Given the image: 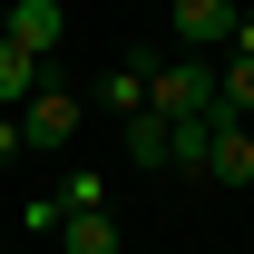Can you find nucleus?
Masks as SVG:
<instances>
[{
	"label": "nucleus",
	"mask_w": 254,
	"mask_h": 254,
	"mask_svg": "<svg viewBox=\"0 0 254 254\" xmlns=\"http://www.w3.org/2000/svg\"><path fill=\"white\" fill-rule=\"evenodd\" d=\"M147 108L166 127L176 118H215V59H147Z\"/></svg>",
	"instance_id": "obj_1"
},
{
	"label": "nucleus",
	"mask_w": 254,
	"mask_h": 254,
	"mask_svg": "<svg viewBox=\"0 0 254 254\" xmlns=\"http://www.w3.org/2000/svg\"><path fill=\"white\" fill-rule=\"evenodd\" d=\"M127 157H137V166H166V118H157V108L127 118Z\"/></svg>",
	"instance_id": "obj_10"
},
{
	"label": "nucleus",
	"mask_w": 254,
	"mask_h": 254,
	"mask_svg": "<svg viewBox=\"0 0 254 254\" xmlns=\"http://www.w3.org/2000/svg\"><path fill=\"white\" fill-rule=\"evenodd\" d=\"M0 10H10V0H0Z\"/></svg>",
	"instance_id": "obj_13"
},
{
	"label": "nucleus",
	"mask_w": 254,
	"mask_h": 254,
	"mask_svg": "<svg viewBox=\"0 0 254 254\" xmlns=\"http://www.w3.org/2000/svg\"><path fill=\"white\" fill-rule=\"evenodd\" d=\"M78 118H88V98L59 88V78H39L30 108H20V137H30V157H68L78 147Z\"/></svg>",
	"instance_id": "obj_2"
},
{
	"label": "nucleus",
	"mask_w": 254,
	"mask_h": 254,
	"mask_svg": "<svg viewBox=\"0 0 254 254\" xmlns=\"http://www.w3.org/2000/svg\"><path fill=\"white\" fill-rule=\"evenodd\" d=\"M98 108H108V118H147V59H127V68H108V78H98Z\"/></svg>",
	"instance_id": "obj_7"
},
{
	"label": "nucleus",
	"mask_w": 254,
	"mask_h": 254,
	"mask_svg": "<svg viewBox=\"0 0 254 254\" xmlns=\"http://www.w3.org/2000/svg\"><path fill=\"white\" fill-rule=\"evenodd\" d=\"M20 225H30V235H59L68 205H59V195H30V205H20Z\"/></svg>",
	"instance_id": "obj_12"
},
{
	"label": "nucleus",
	"mask_w": 254,
	"mask_h": 254,
	"mask_svg": "<svg viewBox=\"0 0 254 254\" xmlns=\"http://www.w3.org/2000/svg\"><path fill=\"white\" fill-rule=\"evenodd\" d=\"M98 195H108L98 166H68V176H59V205H98Z\"/></svg>",
	"instance_id": "obj_11"
},
{
	"label": "nucleus",
	"mask_w": 254,
	"mask_h": 254,
	"mask_svg": "<svg viewBox=\"0 0 254 254\" xmlns=\"http://www.w3.org/2000/svg\"><path fill=\"white\" fill-rule=\"evenodd\" d=\"M215 98L235 108V118H254V49H225L215 59Z\"/></svg>",
	"instance_id": "obj_8"
},
{
	"label": "nucleus",
	"mask_w": 254,
	"mask_h": 254,
	"mask_svg": "<svg viewBox=\"0 0 254 254\" xmlns=\"http://www.w3.org/2000/svg\"><path fill=\"white\" fill-rule=\"evenodd\" d=\"M127 235H118V215L108 205H68V225H59V254H118Z\"/></svg>",
	"instance_id": "obj_6"
},
{
	"label": "nucleus",
	"mask_w": 254,
	"mask_h": 254,
	"mask_svg": "<svg viewBox=\"0 0 254 254\" xmlns=\"http://www.w3.org/2000/svg\"><path fill=\"white\" fill-rule=\"evenodd\" d=\"M30 88H39V59L20 39H0V108H30Z\"/></svg>",
	"instance_id": "obj_9"
},
{
	"label": "nucleus",
	"mask_w": 254,
	"mask_h": 254,
	"mask_svg": "<svg viewBox=\"0 0 254 254\" xmlns=\"http://www.w3.org/2000/svg\"><path fill=\"white\" fill-rule=\"evenodd\" d=\"M0 39H20L30 59H49V49L68 39V10L59 0H10V10H0Z\"/></svg>",
	"instance_id": "obj_4"
},
{
	"label": "nucleus",
	"mask_w": 254,
	"mask_h": 254,
	"mask_svg": "<svg viewBox=\"0 0 254 254\" xmlns=\"http://www.w3.org/2000/svg\"><path fill=\"white\" fill-rule=\"evenodd\" d=\"M205 186H254V127L225 108L215 118V147H205Z\"/></svg>",
	"instance_id": "obj_5"
},
{
	"label": "nucleus",
	"mask_w": 254,
	"mask_h": 254,
	"mask_svg": "<svg viewBox=\"0 0 254 254\" xmlns=\"http://www.w3.org/2000/svg\"><path fill=\"white\" fill-rule=\"evenodd\" d=\"M245 127H254V118H245Z\"/></svg>",
	"instance_id": "obj_14"
},
{
	"label": "nucleus",
	"mask_w": 254,
	"mask_h": 254,
	"mask_svg": "<svg viewBox=\"0 0 254 254\" xmlns=\"http://www.w3.org/2000/svg\"><path fill=\"white\" fill-rule=\"evenodd\" d=\"M235 0H166V30H176V49L186 59H225V39H235Z\"/></svg>",
	"instance_id": "obj_3"
}]
</instances>
